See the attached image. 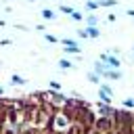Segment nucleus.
Returning a JSON list of instances; mask_svg holds the SVG:
<instances>
[{
    "label": "nucleus",
    "mask_w": 134,
    "mask_h": 134,
    "mask_svg": "<svg viewBox=\"0 0 134 134\" xmlns=\"http://www.w3.org/2000/svg\"><path fill=\"white\" fill-rule=\"evenodd\" d=\"M100 61H105V63H107V65H111L113 69H115V67H119V61H117L115 57H109V54H103V57H100Z\"/></svg>",
    "instance_id": "obj_1"
},
{
    "label": "nucleus",
    "mask_w": 134,
    "mask_h": 134,
    "mask_svg": "<svg viewBox=\"0 0 134 134\" xmlns=\"http://www.w3.org/2000/svg\"><path fill=\"white\" fill-rule=\"evenodd\" d=\"M103 75H105V77H111V80H119V77H121V73H119L117 69H105Z\"/></svg>",
    "instance_id": "obj_2"
},
{
    "label": "nucleus",
    "mask_w": 134,
    "mask_h": 134,
    "mask_svg": "<svg viewBox=\"0 0 134 134\" xmlns=\"http://www.w3.org/2000/svg\"><path fill=\"white\" fill-rule=\"evenodd\" d=\"M86 34H88V36H90V38H98V34H100V31H98V29H96V25H94V27H92V25H90V27H88V29H86Z\"/></svg>",
    "instance_id": "obj_3"
},
{
    "label": "nucleus",
    "mask_w": 134,
    "mask_h": 134,
    "mask_svg": "<svg viewBox=\"0 0 134 134\" xmlns=\"http://www.w3.org/2000/svg\"><path fill=\"white\" fill-rule=\"evenodd\" d=\"M98 6H100V4H98V2H94V0H88V2H86V8H88V10H96Z\"/></svg>",
    "instance_id": "obj_4"
},
{
    "label": "nucleus",
    "mask_w": 134,
    "mask_h": 134,
    "mask_svg": "<svg viewBox=\"0 0 134 134\" xmlns=\"http://www.w3.org/2000/svg\"><path fill=\"white\" fill-rule=\"evenodd\" d=\"M42 17H44V19H54V13H52L50 8H44V10H42Z\"/></svg>",
    "instance_id": "obj_5"
},
{
    "label": "nucleus",
    "mask_w": 134,
    "mask_h": 134,
    "mask_svg": "<svg viewBox=\"0 0 134 134\" xmlns=\"http://www.w3.org/2000/svg\"><path fill=\"white\" fill-rule=\"evenodd\" d=\"M98 4H100V6H115V4H117V0H100Z\"/></svg>",
    "instance_id": "obj_6"
},
{
    "label": "nucleus",
    "mask_w": 134,
    "mask_h": 134,
    "mask_svg": "<svg viewBox=\"0 0 134 134\" xmlns=\"http://www.w3.org/2000/svg\"><path fill=\"white\" fill-rule=\"evenodd\" d=\"M59 67H63V69H69V67H71V63H69L67 59H61V61H59Z\"/></svg>",
    "instance_id": "obj_7"
},
{
    "label": "nucleus",
    "mask_w": 134,
    "mask_h": 134,
    "mask_svg": "<svg viewBox=\"0 0 134 134\" xmlns=\"http://www.w3.org/2000/svg\"><path fill=\"white\" fill-rule=\"evenodd\" d=\"M10 82H13V84H25V80H23V77H19V75H13V77H10Z\"/></svg>",
    "instance_id": "obj_8"
},
{
    "label": "nucleus",
    "mask_w": 134,
    "mask_h": 134,
    "mask_svg": "<svg viewBox=\"0 0 134 134\" xmlns=\"http://www.w3.org/2000/svg\"><path fill=\"white\" fill-rule=\"evenodd\" d=\"M86 21H88V27H90V25H92V27L96 25V17H94V15H90V17L86 19Z\"/></svg>",
    "instance_id": "obj_9"
},
{
    "label": "nucleus",
    "mask_w": 134,
    "mask_h": 134,
    "mask_svg": "<svg viewBox=\"0 0 134 134\" xmlns=\"http://www.w3.org/2000/svg\"><path fill=\"white\" fill-rule=\"evenodd\" d=\"M88 80H90V82H94V84H96V82H98V75H96V73H92V71H90V73H88Z\"/></svg>",
    "instance_id": "obj_10"
},
{
    "label": "nucleus",
    "mask_w": 134,
    "mask_h": 134,
    "mask_svg": "<svg viewBox=\"0 0 134 134\" xmlns=\"http://www.w3.org/2000/svg\"><path fill=\"white\" fill-rule=\"evenodd\" d=\"M59 10H63V13H67V15L73 13V8H69V6H59Z\"/></svg>",
    "instance_id": "obj_11"
},
{
    "label": "nucleus",
    "mask_w": 134,
    "mask_h": 134,
    "mask_svg": "<svg viewBox=\"0 0 134 134\" xmlns=\"http://www.w3.org/2000/svg\"><path fill=\"white\" fill-rule=\"evenodd\" d=\"M71 17H73L75 21H80V19H82V13H77V10H73V13H71Z\"/></svg>",
    "instance_id": "obj_12"
},
{
    "label": "nucleus",
    "mask_w": 134,
    "mask_h": 134,
    "mask_svg": "<svg viewBox=\"0 0 134 134\" xmlns=\"http://www.w3.org/2000/svg\"><path fill=\"white\" fill-rule=\"evenodd\" d=\"M46 40H48V42H52V44H57V42H59V40H57L54 36H50V34H46Z\"/></svg>",
    "instance_id": "obj_13"
},
{
    "label": "nucleus",
    "mask_w": 134,
    "mask_h": 134,
    "mask_svg": "<svg viewBox=\"0 0 134 134\" xmlns=\"http://www.w3.org/2000/svg\"><path fill=\"white\" fill-rule=\"evenodd\" d=\"M124 105H126V107H134V98H126Z\"/></svg>",
    "instance_id": "obj_14"
},
{
    "label": "nucleus",
    "mask_w": 134,
    "mask_h": 134,
    "mask_svg": "<svg viewBox=\"0 0 134 134\" xmlns=\"http://www.w3.org/2000/svg\"><path fill=\"white\" fill-rule=\"evenodd\" d=\"M50 88H54V90H59V88H61V84H57V82H50Z\"/></svg>",
    "instance_id": "obj_15"
},
{
    "label": "nucleus",
    "mask_w": 134,
    "mask_h": 134,
    "mask_svg": "<svg viewBox=\"0 0 134 134\" xmlns=\"http://www.w3.org/2000/svg\"><path fill=\"white\" fill-rule=\"evenodd\" d=\"M128 15H130V17H134V10H128Z\"/></svg>",
    "instance_id": "obj_16"
},
{
    "label": "nucleus",
    "mask_w": 134,
    "mask_h": 134,
    "mask_svg": "<svg viewBox=\"0 0 134 134\" xmlns=\"http://www.w3.org/2000/svg\"><path fill=\"white\" fill-rule=\"evenodd\" d=\"M2 25H4V21H0V27H2Z\"/></svg>",
    "instance_id": "obj_17"
},
{
    "label": "nucleus",
    "mask_w": 134,
    "mask_h": 134,
    "mask_svg": "<svg viewBox=\"0 0 134 134\" xmlns=\"http://www.w3.org/2000/svg\"><path fill=\"white\" fill-rule=\"evenodd\" d=\"M0 94H2V88H0Z\"/></svg>",
    "instance_id": "obj_18"
}]
</instances>
